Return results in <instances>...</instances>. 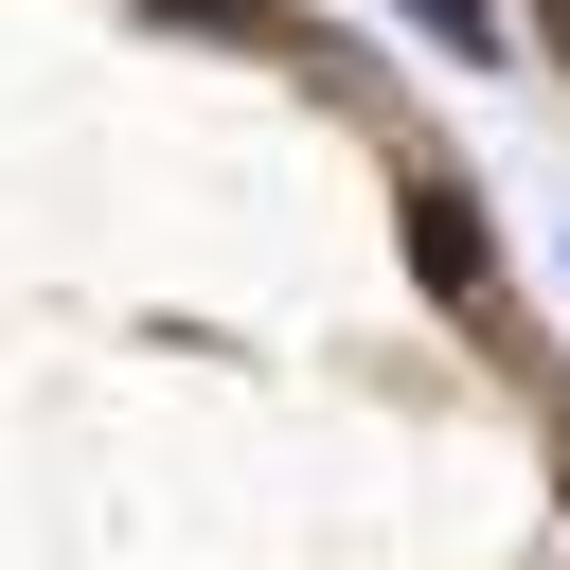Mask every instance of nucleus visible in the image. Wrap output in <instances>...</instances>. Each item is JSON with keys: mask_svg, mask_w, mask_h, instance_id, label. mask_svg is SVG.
<instances>
[{"mask_svg": "<svg viewBox=\"0 0 570 570\" xmlns=\"http://www.w3.org/2000/svg\"><path fill=\"white\" fill-rule=\"evenodd\" d=\"M410 18H428L445 53H499V18H481V0H410Z\"/></svg>", "mask_w": 570, "mask_h": 570, "instance_id": "obj_2", "label": "nucleus"}, {"mask_svg": "<svg viewBox=\"0 0 570 570\" xmlns=\"http://www.w3.org/2000/svg\"><path fill=\"white\" fill-rule=\"evenodd\" d=\"M410 267H428V303H499V232H481V196L463 178H410Z\"/></svg>", "mask_w": 570, "mask_h": 570, "instance_id": "obj_1", "label": "nucleus"}, {"mask_svg": "<svg viewBox=\"0 0 570 570\" xmlns=\"http://www.w3.org/2000/svg\"><path fill=\"white\" fill-rule=\"evenodd\" d=\"M552 53H570V0H552Z\"/></svg>", "mask_w": 570, "mask_h": 570, "instance_id": "obj_3", "label": "nucleus"}]
</instances>
